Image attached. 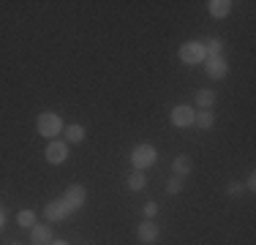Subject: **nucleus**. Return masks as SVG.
Returning <instances> with one entry per match:
<instances>
[{"instance_id": "1", "label": "nucleus", "mask_w": 256, "mask_h": 245, "mask_svg": "<svg viewBox=\"0 0 256 245\" xmlns=\"http://www.w3.org/2000/svg\"><path fill=\"white\" fill-rule=\"evenodd\" d=\"M84 202H88V191H84L82 186H68L66 188L63 196H60V204H63V210H66V218H68L71 212L82 210Z\"/></svg>"}, {"instance_id": "2", "label": "nucleus", "mask_w": 256, "mask_h": 245, "mask_svg": "<svg viewBox=\"0 0 256 245\" xmlns=\"http://www.w3.org/2000/svg\"><path fill=\"white\" fill-rule=\"evenodd\" d=\"M36 131H38L41 136L52 139V136H58V134L63 131V120H60V114H54V112H41L38 120H36Z\"/></svg>"}, {"instance_id": "3", "label": "nucleus", "mask_w": 256, "mask_h": 245, "mask_svg": "<svg viewBox=\"0 0 256 245\" xmlns=\"http://www.w3.org/2000/svg\"><path fill=\"white\" fill-rule=\"evenodd\" d=\"M180 60L186 66H199V63H204V58H207V52H204V41H186V44L180 46Z\"/></svg>"}, {"instance_id": "4", "label": "nucleus", "mask_w": 256, "mask_h": 245, "mask_svg": "<svg viewBox=\"0 0 256 245\" xmlns=\"http://www.w3.org/2000/svg\"><path fill=\"white\" fill-rule=\"evenodd\" d=\"M156 161H158V150H156L153 144H136V147H134V152H131V164L136 166V172L153 166Z\"/></svg>"}, {"instance_id": "5", "label": "nucleus", "mask_w": 256, "mask_h": 245, "mask_svg": "<svg viewBox=\"0 0 256 245\" xmlns=\"http://www.w3.org/2000/svg\"><path fill=\"white\" fill-rule=\"evenodd\" d=\"M136 237H139V242L153 245V242H158V237H161V229H158V224H156V220H150V218H148L144 224H139Z\"/></svg>"}, {"instance_id": "6", "label": "nucleus", "mask_w": 256, "mask_h": 245, "mask_svg": "<svg viewBox=\"0 0 256 245\" xmlns=\"http://www.w3.org/2000/svg\"><path fill=\"white\" fill-rule=\"evenodd\" d=\"M194 114H196V109H191V106H174L169 120H172L174 128H191L194 126Z\"/></svg>"}, {"instance_id": "7", "label": "nucleus", "mask_w": 256, "mask_h": 245, "mask_svg": "<svg viewBox=\"0 0 256 245\" xmlns=\"http://www.w3.org/2000/svg\"><path fill=\"white\" fill-rule=\"evenodd\" d=\"M204 68H207V76L210 79H224L229 74V63L218 54V58H204Z\"/></svg>"}, {"instance_id": "8", "label": "nucleus", "mask_w": 256, "mask_h": 245, "mask_svg": "<svg viewBox=\"0 0 256 245\" xmlns=\"http://www.w3.org/2000/svg\"><path fill=\"white\" fill-rule=\"evenodd\" d=\"M46 161H50L52 166L66 164L68 161V144L66 142H50V147H46Z\"/></svg>"}, {"instance_id": "9", "label": "nucleus", "mask_w": 256, "mask_h": 245, "mask_svg": "<svg viewBox=\"0 0 256 245\" xmlns=\"http://www.w3.org/2000/svg\"><path fill=\"white\" fill-rule=\"evenodd\" d=\"M52 229L50 226H44V224H38V226H33L30 229V242L33 245H52Z\"/></svg>"}, {"instance_id": "10", "label": "nucleus", "mask_w": 256, "mask_h": 245, "mask_svg": "<svg viewBox=\"0 0 256 245\" xmlns=\"http://www.w3.org/2000/svg\"><path fill=\"white\" fill-rule=\"evenodd\" d=\"M172 169H174V177H188V174H191V169H194V164H191V156H186V152H180V156L174 158Z\"/></svg>"}, {"instance_id": "11", "label": "nucleus", "mask_w": 256, "mask_h": 245, "mask_svg": "<svg viewBox=\"0 0 256 245\" xmlns=\"http://www.w3.org/2000/svg\"><path fill=\"white\" fill-rule=\"evenodd\" d=\"M44 218L50 220V224H58V220L66 218V210H63V204H60V199H54L44 207Z\"/></svg>"}, {"instance_id": "12", "label": "nucleus", "mask_w": 256, "mask_h": 245, "mask_svg": "<svg viewBox=\"0 0 256 245\" xmlns=\"http://www.w3.org/2000/svg\"><path fill=\"white\" fill-rule=\"evenodd\" d=\"M194 126L202 128V131H210V128L216 126V114H212L210 109H202V112L194 114Z\"/></svg>"}, {"instance_id": "13", "label": "nucleus", "mask_w": 256, "mask_h": 245, "mask_svg": "<svg viewBox=\"0 0 256 245\" xmlns=\"http://www.w3.org/2000/svg\"><path fill=\"white\" fill-rule=\"evenodd\" d=\"M210 16H216V20H224V16H229L232 11V3L229 0H210Z\"/></svg>"}, {"instance_id": "14", "label": "nucleus", "mask_w": 256, "mask_h": 245, "mask_svg": "<svg viewBox=\"0 0 256 245\" xmlns=\"http://www.w3.org/2000/svg\"><path fill=\"white\" fill-rule=\"evenodd\" d=\"M84 139V128L82 126H68L66 128V144H82Z\"/></svg>"}, {"instance_id": "15", "label": "nucleus", "mask_w": 256, "mask_h": 245, "mask_svg": "<svg viewBox=\"0 0 256 245\" xmlns=\"http://www.w3.org/2000/svg\"><path fill=\"white\" fill-rule=\"evenodd\" d=\"M16 224H20L22 229H33L36 226V212L33 210H20L16 212Z\"/></svg>"}, {"instance_id": "16", "label": "nucleus", "mask_w": 256, "mask_h": 245, "mask_svg": "<svg viewBox=\"0 0 256 245\" xmlns=\"http://www.w3.org/2000/svg\"><path fill=\"white\" fill-rule=\"evenodd\" d=\"M196 104L202 109H210L212 104H216V93H212V90H196Z\"/></svg>"}, {"instance_id": "17", "label": "nucleus", "mask_w": 256, "mask_h": 245, "mask_svg": "<svg viewBox=\"0 0 256 245\" xmlns=\"http://www.w3.org/2000/svg\"><path fill=\"white\" fill-rule=\"evenodd\" d=\"M221 49H224V41H221V38H210V41H204V52H207V58H218V54H221Z\"/></svg>"}, {"instance_id": "18", "label": "nucleus", "mask_w": 256, "mask_h": 245, "mask_svg": "<svg viewBox=\"0 0 256 245\" xmlns=\"http://www.w3.org/2000/svg\"><path fill=\"white\" fill-rule=\"evenodd\" d=\"M144 186H148V180H144L142 172H134V174L128 177V188H131V191H142Z\"/></svg>"}, {"instance_id": "19", "label": "nucleus", "mask_w": 256, "mask_h": 245, "mask_svg": "<svg viewBox=\"0 0 256 245\" xmlns=\"http://www.w3.org/2000/svg\"><path fill=\"white\" fill-rule=\"evenodd\" d=\"M182 191V177H172V180L166 182V194H180Z\"/></svg>"}, {"instance_id": "20", "label": "nucleus", "mask_w": 256, "mask_h": 245, "mask_svg": "<svg viewBox=\"0 0 256 245\" xmlns=\"http://www.w3.org/2000/svg\"><path fill=\"white\" fill-rule=\"evenodd\" d=\"M242 191H246V188H242V182H229V186H226V194L229 196H242Z\"/></svg>"}, {"instance_id": "21", "label": "nucleus", "mask_w": 256, "mask_h": 245, "mask_svg": "<svg viewBox=\"0 0 256 245\" xmlns=\"http://www.w3.org/2000/svg\"><path fill=\"white\" fill-rule=\"evenodd\" d=\"M156 212H158V204H156V202H148V204H144V218L153 220V218H156Z\"/></svg>"}, {"instance_id": "22", "label": "nucleus", "mask_w": 256, "mask_h": 245, "mask_svg": "<svg viewBox=\"0 0 256 245\" xmlns=\"http://www.w3.org/2000/svg\"><path fill=\"white\" fill-rule=\"evenodd\" d=\"M242 188H248V191H254V188H256V174H254V172L248 174V180H246V186H242Z\"/></svg>"}, {"instance_id": "23", "label": "nucleus", "mask_w": 256, "mask_h": 245, "mask_svg": "<svg viewBox=\"0 0 256 245\" xmlns=\"http://www.w3.org/2000/svg\"><path fill=\"white\" fill-rule=\"evenodd\" d=\"M6 226V216H3V210H0V229Z\"/></svg>"}, {"instance_id": "24", "label": "nucleus", "mask_w": 256, "mask_h": 245, "mask_svg": "<svg viewBox=\"0 0 256 245\" xmlns=\"http://www.w3.org/2000/svg\"><path fill=\"white\" fill-rule=\"evenodd\" d=\"M52 245H68L66 240H52Z\"/></svg>"}, {"instance_id": "25", "label": "nucleus", "mask_w": 256, "mask_h": 245, "mask_svg": "<svg viewBox=\"0 0 256 245\" xmlns=\"http://www.w3.org/2000/svg\"><path fill=\"white\" fill-rule=\"evenodd\" d=\"M11 245H22V242H11Z\"/></svg>"}]
</instances>
